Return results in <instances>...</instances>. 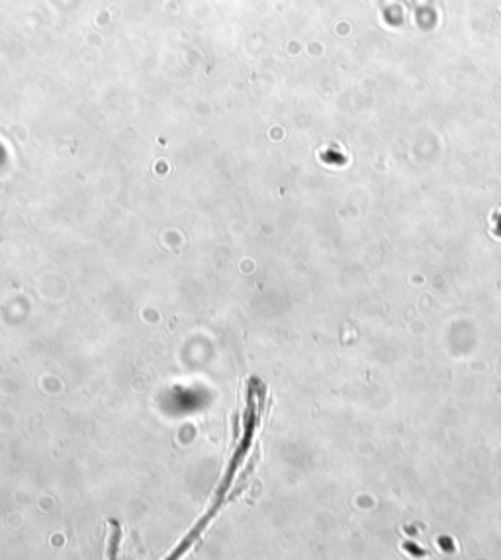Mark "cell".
<instances>
[{
  "label": "cell",
  "mask_w": 501,
  "mask_h": 560,
  "mask_svg": "<svg viewBox=\"0 0 501 560\" xmlns=\"http://www.w3.org/2000/svg\"><path fill=\"white\" fill-rule=\"evenodd\" d=\"M260 384L255 383V378H253V383L249 386V398H247V411H245V435H243V441L240 443V448H237V453L233 455L232 465L228 468V472H225V478H223L222 486H220V492L215 495L214 510H210V514L206 517L202 525L195 529V533L186 539L185 545L183 547H178L177 552H175V557L178 555H183L186 547L190 545V542L195 541L196 537L200 535V533L205 532L206 525L210 523V520L214 517L215 512H218V508H222L223 500H225V494H228V490L232 488L233 478L237 477V470H240V465H242V460H245L243 457H247L249 455L250 445H253V438H255V430H257V425H259V401H257V396H259Z\"/></svg>",
  "instance_id": "cell-1"
}]
</instances>
